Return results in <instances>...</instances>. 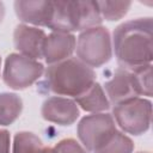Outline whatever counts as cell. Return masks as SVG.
Masks as SVG:
<instances>
[{
    "label": "cell",
    "mask_w": 153,
    "mask_h": 153,
    "mask_svg": "<svg viewBox=\"0 0 153 153\" xmlns=\"http://www.w3.org/2000/svg\"><path fill=\"white\" fill-rule=\"evenodd\" d=\"M152 30L151 17L124 22L114 30L112 45L122 68L134 69L151 65L153 59Z\"/></svg>",
    "instance_id": "6da1fadb"
},
{
    "label": "cell",
    "mask_w": 153,
    "mask_h": 153,
    "mask_svg": "<svg viewBox=\"0 0 153 153\" xmlns=\"http://www.w3.org/2000/svg\"><path fill=\"white\" fill-rule=\"evenodd\" d=\"M43 86L57 96L78 97L96 82L93 68L81 62L78 57L49 65L44 71Z\"/></svg>",
    "instance_id": "7a4b0ae2"
},
{
    "label": "cell",
    "mask_w": 153,
    "mask_h": 153,
    "mask_svg": "<svg viewBox=\"0 0 153 153\" xmlns=\"http://www.w3.org/2000/svg\"><path fill=\"white\" fill-rule=\"evenodd\" d=\"M102 20L97 1L57 0L54 1V13L48 27L53 32H81L94 26H100Z\"/></svg>",
    "instance_id": "3957f363"
},
{
    "label": "cell",
    "mask_w": 153,
    "mask_h": 153,
    "mask_svg": "<svg viewBox=\"0 0 153 153\" xmlns=\"http://www.w3.org/2000/svg\"><path fill=\"white\" fill-rule=\"evenodd\" d=\"M75 51L78 59L88 67H100L112 56L110 32L104 26H94L80 32Z\"/></svg>",
    "instance_id": "277c9868"
},
{
    "label": "cell",
    "mask_w": 153,
    "mask_h": 153,
    "mask_svg": "<svg viewBox=\"0 0 153 153\" xmlns=\"http://www.w3.org/2000/svg\"><path fill=\"white\" fill-rule=\"evenodd\" d=\"M122 130L133 135L146 133L152 122V103L145 98H131L115 104L111 115Z\"/></svg>",
    "instance_id": "5b68a950"
},
{
    "label": "cell",
    "mask_w": 153,
    "mask_h": 153,
    "mask_svg": "<svg viewBox=\"0 0 153 153\" xmlns=\"http://www.w3.org/2000/svg\"><path fill=\"white\" fill-rule=\"evenodd\" d=\"M44 73V66L22 54H10L5 60L4 82L13 90H24L35 84Z\"/></svg>",
    "instance_id": "8992f818"
},
{
    "label": "cell",
    "mask_w": 153,
    "mask_h": 153,
    "mask_svg": "<svg viewBox=\"0 0 153 153\" xmlns=\"http://www.w3.org/2000/svg\"><path fill=\"white\" fill-rule=\"evenodd\" d=\"M115 120L110 114L97 112L84 117L78 124V137L82 147L94 152L102 147L116 131Z\"/></svg>",
    "instance_id": "52a82bcc"
},
{
    "label": "cell",
    "mask_w": 153,
    "mask_h": 153,
    "mask_svg": "<svg viewBox=\"0 0 153 153\" xmlns=\"http://www.w3.org/2000/svg\"><path fill=\"white\" fill-rule=\"evenodd\" d=\"M45 37L47 35L42 29L26 24L17 25L13 32L14 47L19 50V54L37 61L43 59V44Z\"/></svg>",
    "instance_id": "ba28073f"
},
{
    "label": "cell",
    "mask_w": 153,
    "mask_h": 153,
    "mask_svg": "<svg viewBox=\"0 0 153 153\" xmlns=\"http://www.w3.org/2000/svg\"><path fill=\"white\" fill-rule=\"evenodd\" d=\"M14 11L17 17L24 24L36 27H48L54 13V1L18 0L14 2Z\"/></svg>",
    "instance_id": "9c48e42d"
},
{
    "label": "cell",
    "mask_w": 153,
    "mask_h": 153,
    "mask_svg": "<svg viewBox=\"0 0 153 153\" xmlns=\"http://www.w3.org/2000/svg\"><path fill=\"white\" fill-rule=\"evenodd\" d=\"M41 114L48 122L60 126H71L79 117V106L73 99L54 96L44 100Z\"/></svg>",
    "instance_id": "30bf717a"
},
{
    "label": "cell",
    "mask_w": 153,
    "mask_h": 153,
    "mask_svg": "<svg viewBox=\"0 0 153 153\" xmlns=\"http://www.w3.org/2000/svg\"><path fill=\"white\" fill-rule=\"evenodd\" d=\"M75 44L76 39L73 33L51 32L43 44V59L48 65L69 59L75 50Z\"/></svg>",
    "instance_id": "8fae6325"
},
{
    "label": "cell",
    "mask_w": 153,
    "mask_h": 153,
    "mask_svg": "<svg viewBox=\"0 0 153 153\" xmlns=\"http://www.w3.org/2000/svg\"><path fill=\"white\" fill-rule=\"evenodd\" d=\"M104 88H105L104 92L109 102L112 103L114 105L139 97L135 91L131 72L122 67L115 69L112 76L108 81H105Z\"/></svg>",
    "instance_id": "7c38bea8"
},
{
    "label": "cell",
    "mask_w": 153,
    "mask_h": 153,
    "mask_svg": "<svg viewBox=\"0 0 153 153\" xmlns=\"http://www.w3.org/2000/svg\"><path fill=\"white\" fill-rule=\"evenodd\" d=\"M75 103L85 111L88 112H102L110 108V102L98 82H93L85 92L75 97Z\"/></svg>",
    "instance_id": "4fadbf2b"
},
{
    "label": "cell",
    "mask_w": 153,
    "mask_h": 153,
    "mask_svg": "<svg viewBox=\"0 0 153 153\" xmlns=\"http://www.w3.org/2000/svg\"><path fill=\"white\" fill-rule=\"evenodd\" d=\"M23 100L16 93H0V126L12 124L22 114Z\"/></svg>",
    "instance_id": "5bb4252c"
},
{
    "label": "cell",
    "mask_w": 153,
    "mask_h": 153,
    "mask_svg": "<svg viewBox=\"0 0 153 153\" xmlns=\"http://www.w3.org/2000/svg\"><path fill=\"white\" fill-rule=\"evenodd\" d=\"M44 148L42 140L30 131H19L14 135L12 153H41Z\"/></svg>",
    "instance_id": "9a60e30c"
},
{
    "label": "cell",
    "mask_w": 153,
    "mask_h": 153,
    "mask_svg": "<svg viewBox=\"0 0 153 153\" xmlns=\"http://www.w3.org/2000/svg\"><path fill=\"white\" fill-rule=\"evenodd\" d=\"M134 143L130 137L120 130H116L112 136L93 153H131Z\"/></svg>",
    "instance_id": "2e32d148"
},
{
    "label": "cell",
    "mask_w": 153,
    "mask_h": 153,
    "mask_svg": "<svg viewBox=\"0 0 153 153\" xmlns=\"http://www.w3.org/2000/svg\"><path fill=\"white\" fill-rule=\"evenodd\" d=\"M129 71L131 72L136 94L152 97V65L141 66Z\"/></svg>",
    "instance_id": "e0dca14e"
},
{
    "label": "cell",
    "mask_w": 153,
    "mask_h": 153,
    "mask_svg": "<svg viewBox=\"0 0 153 153\" xmlns=\"http://www.w3.org/2000/svg\"><path fill=\"white\" fill-rule=\"evenodd\" d=\"M99 13L102 19L114 22L123 18L129 11L131 2L130 1H97Z\"/></svg>",
    "instance_id": "ac0fdd59"
},
{
    "label": "cell",
    "mask_w": 153,
    "mask_h": 153,
    "mask_svg": "<svg viewBox=\"0 0 153 153\" xmlns=\"http://www.w3.org/2000/svg\"><path fill=\"white\" fill-rule=\"evenodd\" d=\"M54 153H87V151L74 139H65L55 145Z\"/></svg>",
    "instance_id": "d6986e66"
},
{
    "label": "cell",
    "mask_w": 153,
    "mask_h": 153,
    "mask_svg": "<svg viewBox=\"0 0 153 153\" xmlns=\"http://www.w3.org/2000/svg\"><path fill=\"white\" fill-rule=\"evenodd\" d=\"M0 153H10V133L0 129Z\"/></svg>",
    "instance_id": "ffe728a7"
},
{
    "label": "cell",
    "mask_w": 153,
    "mask_h": 153,
    "mask_svg": "<svg viewBox=\"0 0 153 153\" xmlns=\"http://www.w3.org/2000/svg\"><path fill=\"white\" fill-rule=\"evenodd\" d=\"M4 16H5V7H4V4L0 1V23L2 22Z\"/></svg>",
    "instance_id": "44dd1931"
},
{
    "label": "cell",
    "mask_w": 153,
    "mask_h": 153,
    "mask_svg": "<svg viewBox=\"0 0 153 153\" xmlns=\"http://www.w3.org/2000/svg\"><path fill=\"white\" fill-rule=\"evenodd\" d=\"M41 153H54V148H51V147H47V146H44V148L42 149V152Z\"/></svg>",
    "instance_id": "7402d4cb"
},
{
    "label": "cell",
    "mask_w": 153,
    "mask_h": 153,
    "mask_svg": "<svg viewBox=\"0 0 153 153\" xmlns=\"http://www.w3.org/2000/svg\"><path fill=\"white\" fill-rule=\"evenodd\" d=\"M137 153H149V152H137Z\"/></svg>",
    "instance_id": "603a6c76"
},
{
    "label": "cell",
    "mask_w": 153,
    "mask_h": 153,
    "mask_svg": "<svg viewBox=\"0 0 153 153\" xmlns=\"http://www.w3.org/2000/svg\"><path fill=\"white\" fill-rule=\"evenodd\" d=\"M0 67H1V59H0Z\"/></svg>",
    "instance_id": "cb8c5ba5"
}]
</instances>
